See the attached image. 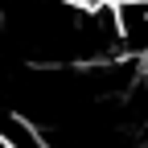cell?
<instances>
[{"mask_svg":"<svg viewBox=\"0 0 148 148\" xmlns=\"http://www.w3.org/2000/svg\"><path fill=\"white\" fill-rule=\"evenodd\" d=\"M115 16H119L123 53L144 58L148 53V0H115Z\"/></svg>","mask_w":148,"mask_h":148,"instance_id":"1","label":"cell"},{"mask_svg":"<svg viewBox=\"0 0 148 148\" xmlns=\"http://www.w3.org/2000/svg\"><path fill=\"white\" fill-rule=\"evenodd\" d=\"M58 4H74V8H82V4H95V0H58Z\"/></svg>","mask_w":148,"mask_h":148,"instance_id":"2","label":"cell"}]
</instances>
